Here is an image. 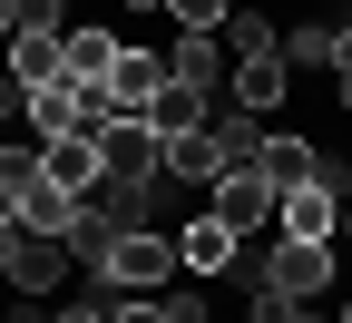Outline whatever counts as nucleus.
<instances>
[{"instance_id": "f257e3e1", "label": "nucleus", "mask_w": 352, "mask_h": 323, "mask_svg": "<svg viewBox=\"0 0 352 323\" xmlns=\"http://www.w3.org/2000/svg\"><path fill=\"white\" fill-rule=\"evenodd\" d=\"M235 274H254V284H274V294H294V304H314V294L333 284V245H323V236H264Z\"/></svg>"}, {"instance_id": "f03ea898", "label": "nucleus", "mask_w": 352, "mask_h": 323, "mask_svg": "<svg viewBox=\"0 0 352 323\" xmlns=\"http://www.w3.org/2000/svg\"><path fill=\"white\" fill-rule=\"evenodd\" d=\"M166 274H176V236H157V225H108V255H98L108 294H157Z\"/></svg>"}, {"instance_id": "7ed1b4c3", "label": "nucleus", "mask_w": 352, "mask_h": 323, "mask_svg": "<svg viewBox=\"0 0 352 323\" xmlns=\"http://www.w3.org/2000/svg\"><path fill=\"white\" fill-rule=\"evenodd\" d=\"M69 236H30V225H0V284H20V294H50L59 274H69Z\"/></svg>"}, {"instance_id": "20e7f679", "label": "nucleus", "mask_w": 352, "mask_h": 323, "mask_svg": "<svg viewBox=\"0 0 352 323\" xmlns=\"http://www.w3.org/2000/svg\"><path fill=\"white\" fill-rule=\"evenodd\" d=\"M166 167V137L147 118H108L98 127V176H118V187H147V176Z\"/></svg>"}, {"instance_id": "39448f33", "label": "nucleus", "mask_w": 352, "mask_h": 323, "mask_svg": "<svg viewBox=\"0 0 352 323\" xmlns=\"http://www.w3.org/2000/svg\"><path fill=\"white\" fill-rule=\"evenodd\" d=\"M206 206L226 216L235 236H274V176H264V167H226V176L206 187Z\"/></svg>"}, {"instance_id": "423d86ee", "label": "nucleus", "mask_w": 352, "mask_h": 323, "mask_svg": "<svg viewBox=\"0 0 352 323\" xmlns=\"http://www.w3.org/2000/svg\"><path fill=\"white\" fill-rule=\"evenodd\" d=\"M157 88H166V50H138V39H127L118 69L98 79V98H108L118 118H147V108H157Z\"/></svg>"}, {"instance_id": "0eeeda50", "label": "nucleus", "mask_w": 352, "mask_h": 323, "mask_svg": "<svg viewBox=\"0 0 352 323\" xmlns=\"http://www.w3.org/2000/svg\"><path fill=\"white\" fill-rule=\"evenodd\" d=\"M226 98H235V108H254V118H284V98H294L284 39H274V50H254V59H235V69H226Z\"/></svg>"}, {"instance_id": "6e6552de", "label": "nucleus", "mask_w": 352, "mask_h": 323, "mask_svg": "<svg viewBox=\"0 0 352 323\" xmlns=\"http://www.w3.org/2000/svg\"><path fill=\"white\" fill-rule=\"evenodd\" d=\"M176 264H186V274H235V264H245V236L206 206V216H186V225H176Z\"/></svg>"}, {"instance_id": "1a4fd4ad", "label": "nucleus", "mask_w": 352, "mask_h": 323, "mask_svg": "<svg viewBox=\"0 0 352 323\" xmlns=\"http://www.w3.org/2000/svg\"><path fill=\"white\" fill-rule=\"evenodd\" d=\"M118 50H127L118 30H98V20H69V30H59V79H69V88H98V79L118 69Z\"/></svg>"}, {"instance_id": "9d476101", "label": "nucleus", "mask_w": 352, "mask_h": 323, "mask_svg": "<svg viewBox=\"0 0 352 323\" xmlns=\"http://www.w3.org/2000/svg\"><path fill=\"white\" fill-rule=\"evenodd\" d=\"M333 216H342V187L303 176V187H284V196H274V236H323V245H333Z\"/></svg>"}, {"instance_id": "9b49d317", "label": "nucleus", "mask_w": 352, "mask_h": 323, "mask_svg": "<svg viewBox=\"0 0 352 323\" xmlns=\"http://www.w3.org/2000/svg\"><path fill=\"white\" fill-rule=\"evenodd\" d=\"M226 39H215V30H176V50H166V79L176 88H206V98H215V88H226Z\"/></svg>"}, {"instance_id": "f8f14e48", "label": "nucleus", "mask_w": 352, "mask_h": 323, "mask_svg": "<svg viewBox=\"0 0 352 323\" xmlns=\"http://www.w3.org/2000/svg\"><path fill=\"white\" fill-rule=\"evenodd\" d=\"M39 176H50V187H69V196H88L98 187V137H50V147H39Z\"/></svg>"}, {"instance_id": "ddd939ff", "label": "nucleus", "mask_w": 352, "mask_h": 323, "mask_svg": "<svg viewBox=\"0 0 352 323\" xmlns=\"http://www.w3.org/2000/svg\"><path fill=\"white\" fill-rule=\"evenodd\" d=\"M254 167L274 176V196H284V187H303V176L323 167V147H314V137H303V127H274V137H264V147H254Z\"/></svg>"}, {"instance_id": "4468645a", "label": "nucleus", "mask_w": 352, "mask_h": 323, "mask_svg": "<svg viewBox=\"0 0 352 323\" xmlns=\"http://www.w3.org/2000/svg\"><path fill=\"white\" fill-rule=\"evenodd\" d=\"M20 118H30V147H50V137L78 127V88H69V79H39L30 98H20Z\"/></svg>"}, {"instance_id": "2eb2a0df", "label": "nucleus", "mask_w": 352, "mask_h": 323, "mask_svg": "<svg viewBox=\"0 0 352 323\" xmlns=\"http://www.w3.org/2000/svg\"><path fill=\"white\" fill-rule=\"evenodd\" d=\"M157 176H186V187H215L226 176V147H215L206 127H186V137H166V167Z\"/></svg>"}, {"instance_id": "dca6fc26", "label": "nucleus", "mask_w": 352, "mask_h": 323, "mask_svg": "<svg viewBox=\"0 0 352 323\" xmlns=\"http://www.w3.org/2000/svg\"><path fill=\"white\" fill-rule=\"evenodd\" d=\"M20 225H30V236H69V225H78V196L50 187V176H30V187H20Z\"/></svg>"}, {"instance_id": "f3484780", "label": "nucleus", "mask_w": 352, "mask_h": 323, "mask_svg": "<svg viewBox=\"0 0 352 323\" xmlns=\"http://www.w3.org/2000/svg\"><path fill=\"white\" fill-rule=\"evenodd\" d=\"M0 69H10L20 88H39V79H59V30H10V59H0Z\"/></svg>"}, {"instance_id": "a211bd4d", "label": "nucleus", "mask_w": 352, "mask_h": 323, "mask_svg": "<svg viewBox=\"0 0 352 323\" xmlns=\"http://www.w3.org/2000/svg\"><path fill=\"white\" fill-rule=\"evenodd\" d=\"M206 108H215L206 88H176V79H166L157 108H147V127H157V137H186V127H206Z\"/></svg>"}, {"instance_id": "6ab92c4d", "label": "nucleus", "mask_w": 352, "mask_h": 323, "mask_svg": "<svg viewBox=\"0 0 352 323\" xmlns=\"http://www.w3.org/2000/svg\"><path fill=\"white\" fill-rule=\"evenodd\" d=\"M215 39H226V59H254V50H274V39H284V30H274V20H264V10H254V0H235V10H226V30H215Z\"/></svg>"}, {"instance_id": "aec40b11", "label": "nucleus", "mask_w": 352, "mask_h": 323, "mask_svg": "<svg viewBox=\"0 0 352 323\" xmlns=\"http://www.w3.org/2000/svg\"><path fill=\"white\" fill-rule=\"evenodd\" d=\"M284 69H333V20H303V30H284Z\"/></svg>"}, {"instance_id": "412c9836", "label": "nucleus", "mask_w": 352, "mask_h": 323, "mask_svg": "<svg viewBox=\"0 0 352 323\" xmlns=\"http://www.w3.org/2000/svg\"><path fill=\"white\" fill-rule=\"evenodd\" d=\"M226 10L235 0H157V20H176V30H226Z\"/></svg>"}, {"instance_id": "4be33fe9", "label": "nucleus", "mask_w": 352, "mask_h": 323, "mask_svg": "<svg viewBox=\"0 0 352 323\" xmlns=\"http://www.w3.org/2000/svg\"><path fill=\"white\" fill-rule=\"evenodd\" d=\"M10 30H69V0H10Z\"/></svg>"}, {"instance_id": "5701e85b", "label": "nucleus", "mask_w": 352, "mask_h": 323, "mask_svg": "<svg viewBox=\"0 0 352 323\" xmlns=\"http://www.w3.org/2000/svg\"><path fill=\"white\" fill-rule=\"evenodd\" d=\"M108 313H118V323H176L157 294H108Z\"/></svg>"}, {"instance_id": "b1692460", "label": "nucleus", "mask_w": 352, "mask_h": 323, "mask_svg": "<svg viewBox=\"0 0 352 323\" xmlns=\"http://www.w3.org/2000/svg\"><path fill=\"white\" fill-rule=\"evenodd\" d=\"M50 323H118V313H108V294H88V304H50Z\"/></svg>"}, {"instance_id": "393cba45", "label": "nucleus", "mask_w": 352, "mask_h": 323, "mask_svg": "<svg viewBox=\"0 0 352 323\" xmlns=\"http://www.w3.org/2000/svg\"><path fill=\"white\" fill-rule=\"evenodd\" d=\"M342 245H352V196H342Z\"/></svg>"}, {"instance_id": "a878e982", "label": "nucleus", "mask_w": 352, "mask_h": 323, "mask_svg": "<svg viewBox=\"0 0 352 323\" xmlns=\"http://www.w3.org/2000/svg\"><path fill=\"white\" fill-rule=\"evenodd\" d=\"M294 323H333V313H303V304H294Z\"/></svg>"}, {"instance_id": "bb28decb", "label": "nucleus", "mask_w": 352, "mask_h": 323, "mask_svg": "<svg viewBox=\"0 0 352 323\" xmlns=\"http://www.w3.org/2000/svg\"><path fill=\"white\" fill-rule=\"evenodd\" d=\"M0 39H10V0H0Z\"/></svg>"}, {"instance_id": "cd10ccee", "label": "nucleus", "mask_w": 352, "mask_h": 323, "mask_svg": "<svg viewBox=\"0 0 352 323\" xmlns=\"http://www.w3.org/2000/svg\"><path fill=\"white\" fill-rule=\"evenodd\" d=\"M333 323H352V304H333Z\"/></svg>"}]
</instances>
